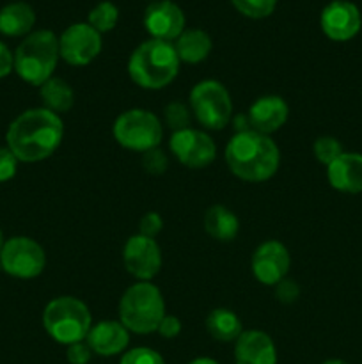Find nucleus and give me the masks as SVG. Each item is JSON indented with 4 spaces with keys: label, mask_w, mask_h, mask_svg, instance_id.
I'll use <instances>...</instances> for the list:
<instances>
[{
    "label": "nucleus",
    "mask_w": 362,
    "mask_h": 364,
    "mask_svg": "<svg viewBox=\"0 0 362 364\" xmlns=\"http://www.w3.org/2000/svg\"><path fill=\"white\" fill-rule=\"evenodd\" d=\"M291 258L286 245L277 240H266L252 255V274L266 287H275L286 277Z\"/></svg>",
    "instance_id": "obj_15"
},
{
    "label": "nucleus",
    "mask_w": 362,
    "mask_h": 364,
    "mask_svg": "<svg viewBox=\"0 0 362 364\" xmlns=\"http://www.w3.org/2000/svg\"><path fill=\"white\" fill-rule=\"evenodd\" d=\"M167 166H169V160H167L165 153L160 148L149 149L142 155V167L148 174H153V176H158V174L165 173Z\"/></svg>",
    "instance_id": "obj_30"
},
{
    "label": "nucleus",
    "mask_w": 362,
    "mask_h": 364,
    "mask_svg": "<svg viewBox=\"0 0 362 364\" xmlns=\"http://www.w3.org/2000/svg\"><path fill=\"white\" fill-rule=\"evenodd\" d=\"M46 256L41 245L28 237H13L6 240L0 251V267L18 279H32L45 270Z\"/></svg>",
    "instance_id": "obj_9"
},
{
    "label": "nucleus",
    "mask_w": 362,
    "mask_h": 364,
    "mask_svg": "<svg viewBox=\"0 0 362 364\" xmlns=\"http://www.w3.org/2000/svg\"><path fill=\"white\" fill-rule=\"evenodd\" d=\"M190 110L208 130H222L233 116L229 91L219 80H201L190 91Z\"/></svg>",
    "instance_id": "obj_8"
},
{
    "label": "nucleus",
    "mask_w": 362,
    "mask_h": 364,
    "mask_svg": "<svg viewBox=\"0 0 362 364\" xmlns=\"http://www.w3.org/2000/svg\"><path fill=\"white\" fill-rule=\"evenodd\" d=\"M18 169V159L9 148H0V183L13 180Z\"/></svg>",
    "instance_id": "obj_32"
},
{
    "label": "nucleus",
    "mask_w": 362,
    "mask_h": 364,
    "mask_svg": "<svg viewBox=\"0 0 362 364\" xmlns=\"http://www.w3.org/2000/svg\"><path fill=\"white\" fill-rule=\"evenodd\" d=\"M4 244H6V238H4V233H2V230H0V251H2Z\"/></svg>",
    "instance_id": "obj_39"
},
{
    "label": "nucleus",
    "mask_w": 362,
    "mask_h": 364,
    "mask_svg": "<svg viewBox=\"0 0 362 364\" xmlns=\"http://www.w3.org/2000/svg\"><path fill=\"white\" fill-rule=\"evenodd\" d=\"M92 358V350L87 345V341H78L67 347L66 359L70 364H89Z\"/></svg>",
    "instance_id": "obj_34"
},
{
    "label": "nucleus",
    "mask_w": 362,
    "mask_h": 364,
    "mask_svg": "<svg viewBox=\"0 0 362 364\" xmlns=\"http://www.w3.org/2000/svg\"><path fill=\"white\" fill-rule=\"evenodd\" d=\"M343 153H344L343 146H341V142L337 141L336 137H329V135H325V137L316 139L314 156L319 164H323V166L329 167L330 164H332L334 160L339 159Z\"/></svg>",
    "instance_id": "obj_28"
},
{
    "label": "nucleus",
    "mask_w": 362,
    "mask_h": 364,
    "mask_svg": "<svg viewBox=\"0 0 362 364\" xmlns=\"http://www.w3.org/2000/svg\"><path fill=\"white\" fill-rule=\"evenodd\" d=\"M41 100L45 103V109H48L53 114H62L73 107L75 103V91L66 80L62 78L52 77L39 87Z\"/></svg>",
    "instance_id": "obj_24"
},
{
    "label": "nucleus",
    "mask_w": 362,
    "mask_h": 364,
    "mask_svg": "<svg viewBox=\"0 0 362 364\" xmlns=\"http://www.w3.org/2000/svg\"><path fill=\"white\" fill-rule=\"evenodd\" d=\"M156 333H158L162 338H165V340H172V338H176L177 334L181 333L180 318H176V316L172 315H165L162 318V322H160Z\"/></svg>",
    "instance_id": "obj_35"
},
{
    "label": "nucleus",
    "mask_w": 362,
    "mask_h": 364,
    "mask_svg": "<svg viewBox=\"0 0 362 364\" xmlns=\"http://www.w3.org/2000/svg\"><path fill=\"white\" fill-rule=\"evenodd\" d=\"M119 364H165V361H163L162 355L156 350H153V348L138 347L124 352Z\"/></svg>",
    "instance_id": "obj_29"
},
{
    "label": "nucleus",
    "mask_w": 362,
    "mask_h": 364,
    "mask_svg": "<svg viewBox=\"0 0 362 364\" xmlns=\"http://www.w3.org/2000/svg\"><path fill=\"white\" fill-rule=\"evenodd\" d=\"M188 364H219L215 359H209V358H197L194 361H190Z\"/></svg>",
    "instance_id": "obj_37"
},
{
    "label": "nucleus",
    "mask_w": 362,
    "mask_h": 364,
    "mask_svg": "<svg viewBox=\"0 0 362 364\" xmlns=\"http://www.w3.org/2000/svg\"><path fill=\"white\" fill-rule=\"evenodd\" d=\"M144 27L151 39L176 41L185 31V13L172 0H155L144 13Z\"/></svg>",
    "instance_id": "obj_14"
},
{
    "label": "nucleus",
    "mask_w": 362,
    "mask_h": 364,
    "mask_svg": "<svg viewBox=\"0 0 362 364\" xmlns=\"http://www.w3.org/2000/svg\"><path fill=\"white\" fill-rule=\"evenodd\" d=\"M319 27L332 41H350L361 31L362 14L350 0H332L319 14Z\"/></svg>",
    "instance_id": "obj_12"
},
{
    "label": "nucleus",
    "mask_w": 362,
    "mask_h": 364,
    "mask_svg": "<svg viewBox=\"0 0 362 364\" xmlns=\"http://www.w3.org/2000/svg\"><path fill=\"white\" fill-rule=\"evenodd\" d=\"M190 112L192 110L180 102H172L165 107V110H163V117H165V124L172 130V134L174 132L190 128V123H192Z\"/></svg>",
    "instance_id": "obj_27"
},
{
    "label": "nucleus",
    "mask_w": 362,
    "mask_h": 364,
    "mask_svg": "<svg viewBox=\"0 0 362 364\" xmlns=\"http://www.w3.org/2000/svg\"><path fill=\"white\" fill-rule=\"evenodd\" d=\"M180 63L172 43L148 39L131 52L128 73L138 87L156 91L167 87L177 77Z\"/></svg>",
    "instance_id": "obj_3"
},
{
    "label": "nucleus",
    "mask_w": 362,
    "mask_h": 364,
    "mask_svg": "<svg viewBox=\"0 0 362 364\" xmlns=\"http://www.w3.org/2000/svg\"><path fill=\"white\" fill-rule=\"evenodd\" d=\"M163 220L156 212H148L138 223V235L148 238H155L162 231Z\"/></svg>",
    "instance_id": "obj_33"
},
{
    "label": "nucleus",
    "mask_w": 362,
    "mask_h": 364,
    "mask_svg": "<svg viewBox=\"0 0 362 364\" xmlns=\"http://www.w3.org/2000/svg\"><path fill=\"white\" fill-rule=\"evenodd\" d=\"M236 364H277L272 338L263 331H243L234 345Z\"/></svg>",
    "instance_id": "obj_18"
},
{
    "label": "nucleus",
    "mask_w": 362,
    "mask_h": 364,
    "mask_svg": "<svg viewBox=\"0 0 362 364\" xmlns=\"http://www.w3.org/2000/svg\"><path fill=\"white\" fill-rule=\"evenodd\" d=\"M35 13L27 2H11L0 9V32L9 38H21L32 32Z\"/></svg>",
    "instance_id": "obj_20"
},
{
    "label": "nucleus",
    "mask_w": 362,
    "mask_h": 364,
    "mask_svg": "<svg viewBox=\"0 0 362 364\" xmlns=\"http://www.w3.org/2000/svg\"><path fill=\"white\" fill-rule=\"evenodd\" d=\"M169 148L177 162L188 169H204L216 156V146L213 139L206 132L194 130V128L174 132L170 135Z\"/></svg>",
    "instance_id": "obj_11"
},
{
    "label": "nucleus",
    "mask_w": 362,
    "mask_h": 364,
    "mask_svg": "<svg viewBox=\"0 0 362 364\" xmlns=\"http://www.w3.org/2000/svg\"><path fill=\"white\" fill-rule=\"evenodd\" d=\"M60 59L59 38L52 31L31 32L14 52V71L21 80L41 87L50 80Z\"/></svg>",
    "instance_id": "obj_4"
},
{
    "label": "nucleus",
    "mask_w": 362,
    "mask_h": 364,
    "mask_svg": "<svg viewBox=\"0 0 362 364\" xmlns=\"http://www.w3.org/2000/svg\"><path fill=\"white\" fill-rule=\"evenodd\" d=\"M14 70V53L0 41V78L7 77Z\"/></svg>",
    "instance_id": "obj_36"
},
{
    "label": "nucleus",
    "mask_w": 362,
    "mask_h": 364,
    "mask_svg": "<svg viewBox=\"0 0 362 364\" xmlns=\"http://www.w3.org/2000/svg\"><path fill=\"white\" fill-rule=\"evenodd\" d=\"M43 326L48 336L60 345L84 341L92 327L91 311L75 297H57L43 311Z\"/></svg>",
    "instance_id": "obj_6"
},
{
    "label": "nucleus",
    "mask_w": 362,
    "mask_h": 364,
    "mask_svg": "<svg viewBox=\"0 0 362 364\" xmlns=\"http://www.w3.org/2000/svg\"><path fill=\"white\" fill-rule=\"evenodd\" d=\"M226 162L236 178L251 183H261L277 173L280 151L270 135L245 130L234 134L227 142Z\"/></svg>",
    "instance_id": "obj_2"
},
{
    "label": "nucleus",
    "mask_w": 362,
    "mask_h": 364,
    "mask_svg": "<svg viewBox=\"0 0 362 364\" xmlns=\"http://www.w3.org/2000/svg\"><path fill=\"white\" fill-rule=\"evenodd\" d=\"M247 116L248 121H251L252 130L270 135L284 127L287 116H290V107L280 96H261V98L252 103Z\"/></svg>",
    "instance_id": "obj_16"
},
{
    "label": "nucleus",
    "mask_w": 362,
    "mask_h": 364,
    "mask_svg": "<svg viewBox=\"0 0 362 364\" xmlns=\"http://www.w3.org/2000/svg\"><path fill=\"white\" fill-rule=\"evenodd\" d=\"M275 297L283 304H293L300 297V287L293 279H286L284 277L283 281H279L275 284Z\"/></svg>",
    "instance_id": "obj_31"
},
{
    "label": "nucleus",
    "mask_w": 362,
    "mask_h": 364,
    "mask_svg": "<svg viewBox=\"0 0 362 364\" xmlns=\"http://www.w3.org/2000/svg\"><path fill=\"white\" fill-rule=\"evenodd\" d=\"M322 364H348V363L343 361V359H329V361H325Z\"/></svg>",
    "instance_id": "obj_38"
},
{
    "label": "nucleus",
    "mask_w": 362,
    "mask_h": 364,
    "mask_svg": "<svg viewBox=\"0 0 362 364\" xmlns=\"http://www.w3.org/2000/svg\"><path fill=\"white\" fill-rule=\"evenodd\" d=\"M327 178L330 187L346 194L362 192V155L361 153H343L327 167Z\"/></svg>",
    "instance_id": "obj_19"
},
{
    "label": "nucleus",
    "mask_w": 362,
    "mask_h": 364,
    "mask_svg": "<svg viewBox=\"0 0 362 364\" xmlns=\"http://www.w3.org/2000/svg\"><path fill=\"white\" fill-rule=\"evenodd\" d=\"M114 139L130 151L146 153L158 148L163 137V127L158 117L144 109H130L114 121Z\"/></svg>",
    "instance_id": "obj_7"
},
{
    "label": "nucleus",
    "mask_w": 362,
    "mask_h": 364,
    "mask_svg": "<svg viewBox=\"0 0 362 364\" xmlns=\"http://www.w3.org/2000/svg\"><path fill=\"white\" fill-rule=\"evenodd\" d=\"M117 20H119V9L112 2H106V0L105 2H99L96 7H92L87 16V23L94 31H98L99 34L112 31L117 25Z\"/></svg>",
    "instance_id": "obj_25"
},
{
    "label": "nucleus",
    "mask_w": 362,
    "mask_h": 364,
    "mask_svg": "<svg viewBox=\"0 0 362 364\" xmlns=\"http://www.w3.org/2000/svg\"><path fill=\"white\" fill-rule=\"evenodd\" d=\"M206 331L209 336L222 343H229V341H236L240 338L241 331V320L238 315H234L231 309L216 308L206 316Z\"/></svg>",
    "instance_id": "obj_23"
},
{
    "label": "nucleus",
    "mask_w": 362,
    "mask_h": 364,
    "mask_svg": "<svg viewBox=\"0 0 362 364\" xmlns=\"http://www.w3.org/2000/svg\"><path fill=\"white\" fill-rule=\"evenodd\" d=\"M234 9L252 20H261L275 11L277 0H231Z\"/></svg>",
    "instance_id": "obj_26"
},
{
    "label": "nucleus",
    "mask_w": 362,
    "mask_h": 364,
    "mask_svg": "<svg viewBox=\"0 0 362 364\" xmlns=\"http://www.w3.org/2000/svg\"><path fill=\"white\" fill-rule=\"evenodd\" d=\"M180 60L187 64L202 63L212 52V38L202 28H188L181 32L180 38L172 43Z\"/></svg>",
    "instance_id": "obj_21"
},
{
    "label": "nucleus",
    "mask_w": 362,
    "mask_h": 364,
    "mask_svg": "<svg viewBox=\"0 0 362 364\" xmlns=\"http://www.w3.org/2000/svg\"><path fill=\"white\" fill-rule=\"evenodd\" d=\"M204 230L212 238L219 242H231L240 231V220L226 206L215 205L206 210Z\"/></svg>",
    "instance_id": "obj_22"
},
{
    "label": "nucleus",
    "mask_w": 362,
    "mask_h": 364,
    "mask_svg": "<svg viewBox=\"0 0 362 364\" xmlns=\"http://www.w3.org/2000/svg\"><path fill=\"white\" fill-rule=\"evenodd\" d=\"M130 331L116 320H102L96 326L91 327L87 338V345L91 347L92 354H98L102 358H110L124 352V348L130 343Z\"/></svg>",
    "instance_id": "obj_17"
},
{
    "label": "nucleus",
    "mask_w": 362,
    "mask_h": 364,
    "mask_svg": "<svg viewBox=\"0 0 362 364\" xmlns=\"http://www.w3.org/2000/svg\"><path fill=\"white\" fill-rule=\"evenodd\" d=\"M165 316L162 291L149 281H141L128 288L119 301V322L130 333L151 334Z\"/></svg>",
    "instance_id": "obj_5"
},
{
    "label": "nucleus",
    "mask_w": 362,
    "mask_h": 364,
    "mask_svg": "<svg viewBox=\"0 0 362 364\" xmlns=\"http://www.w3.org/2000/svg\"><path fill=\"white\" fill-rule=\"evenodd\" d=\"M102 34L89 23H73L60 34V59L70 66H87L102 52Z\"/></svg>",
    "instance_id": "obj_10"
},
{
    "label": "nucleus",
    "mask_w": 362,
    "mask_h": 364,
    "mask_svg": "<svg viewBox=\"0 0 362 364\" xmlns=\"http://www.w3.org/2000/svg\"><path fill=\"white\" fill-rule=\"evenodd\" d=\"M123 262L128 272L138 281H151L162 269V251L155 238L133 235L123 249Z\"/></svg>",
    "instance_id": "obj_13"
},
{
    "label": "nucleus",
    "mask_w": 362,
    "mask_h": 364,
    "mask_svg": "<svg viewBox=\"0 0 362 364\" xmlns=\"http://www.w3.org/2000/svg\"><path fill=\"white\" fill-rule=\"evenodd\" d=\"M64 137L60 116L48 109H28L9 124L6 134L7 148L18 162H41L57 151Z\"/></svg>",
    "instance_id": "obj_1"
}]
</instances>
